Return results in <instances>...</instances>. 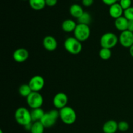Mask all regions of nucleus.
<instances>
[{"instance_id":"nucleus-1","label":"nucleus","mask_w":133,"mask_h":133,"mask_svg":"<svg viewBox=\"0 0 133 133\" xmlns=\"http://www.w3.org/2000/svg\"><path fill=\"white\" fill-rule=\"evenodd\" d=\"M14 118L18 124L23 127H25L32 122L31 111L25 107H19L17 109L14 113Z\"/></svg>"},{"instance_id":"nucleus-2","label":"nucleus","mask_w":133,"mask_h":133,"mask_svg":"<svg viewBox=\"0 0 133 133\" xmlns=\"http://www.w3.org/2000/svg\"><path fill=\"white\" fill-rule=\"evenodd\" d=\"M59 118L65 124L72 125L76 121L77 114L73 108L66 106L60 109Z\"/></svg>"},{"instance_id":"nucleus-3","label":"nucleus","mask_w":133,"mask_h":133,"mask_svg":"<svg viewBox=\"0 0 133 133\" xmlns=\"http://www.w3.org/2000/svg\"><path fill=\"white\" fill-rule=\"evenodd\" d=\"M64 48L69 53L72 55H77L81 52L83 46L81 42L75 37H68L64 41Z\"/></svg>"},{"instance_id":"nucleus-4","label":"nucleus","mask_w":133,"mask_h":133,"mask_svg":"<svg viewBox=\"0 0 133 133\" xmlns=\"http://www.w3.org/2000/svg\"><path fill=\"white\" fill-rule=\"evenodd\" d=\"M119 42V38L116 34L109 32L103 34L100 38V45L101 48L111 49L116 45Z\"/></svg>"},{"instance_id":"nucleus-5","label":"nucleus","mask_w":133,"mask_h":133,"mask_svg":"<svg viewBox=\"0 0 133 133\" xmlns=\"http://www.w3.org/2000/svg\"><path fill=\"white\" fill-rule=\"evenodd\" d=\"M59 118V111L57 110H51L48 112H45L44 116L40 120L45 128L51 127L55 124L56 122Z\"/></svg>"},{"instance_id":"nucleus-6","label":"nucleus","mask_w":133,"mask_h":133,"mask_svg":"<svg viewBox=\"0 0 133 133\" xmlns=\"http://www.w3.org/2000/svg\"><path fill=\"white\" fill-rule=\"evenodd\" d=\"M74 37L83 42L88 40L90 35V29L87 25L78 23L74 32Z\"/></svg>"},{"instance_id":"nucleus-7","label":"nucleus","mask_w":133,"mask_h":133,"mask_svg":"<svg viewBox=\"0 0 133 133\" xmlns=\"http://www.w3.org/2000/svg\"><path fill=\"white\" fill-rule=\"evenodd\" d=\"M28 106L32 109L41 108L44 103V98L42 94L37 92H32L26 98Z\"/></svg>"},{"instance_id":"nucleus-8","label":"nucleus","mask_w":133,"mask_h":133,"mask_svg":"<svg viewBox=\"0 0 133 133\" xmlns=\"http://www.w3.org/2000/svg\"><path fill=\"white\" fill-rule=\"evenodd\" d=\"M45 81L40 75H35L30 79L29 85L32 92H39L44 88Z\"/></svg>"},{"instance_id":"nucleus-9","label":"nucleus","mask_w":133,"mask_h":133,"mask_svg":"<svg viewBox=\"0 0 133 133\" xmlns=\"http://www.w3.org/2000/svg\"><path fill=\"white\" fill-rule=\"evenodd\" d=\"M119 42L123 48H130L133 45V32L128 30L121 32Z\"/></svg>"},{"instance_id":"nucleus-10","label":"nucleus","mask_w":133,"mask_h":133,"mask_svg":"<svg viewBox=\"0 0 133 133\" xmlns=\"http://www.w3.org/2000/svg\"><path fill=\"white\" fill-rule=\"evenodd\" d=\"M68 102V97L63 92L57 93L53 99V103L56 109H61L67 106Z\"/></svg>"},{"instance_id":"nucleus-11","label":"nucleus","mask_w":133,"mask_h":133,"mask_svg":"<svg viewBox=\"0 0 133 133\" xmlns=\"http://www.w3.org/2000/svg\"><path fill=\"white\" fill-rule=\"evenodd\" d=\"M13 59L17 62H23L29 58V52L25 48H19L16 49L12 55Z\"/></svg>"},{"instance_id":"nucleus-12","label":"nucleus","mask_w":133,"mask_h":133,"mask_svg":"<svg viewBox=\"0 0 133 133\" xmlns=\"http://www.w3.org/2000/svg\"><path fill=\"white\" fill-rule=\"evenodd\" d=\"M43 45L46 50L49 51H53L57 49L58 43L53 36L48 35L43 40Z\"/></svg>"},{"instance_id":"nucleus-13","label":"nucleus","mask_w":133,"mask_h":133,"mask_svg":"<svg viewBox=\"0 0 133 133\" xmlns=\"http://www.w3.org/2000/svg\"><path fill=\"white\" fill-rule=\"evenodd\" d=\"M123 12H124V10L122 9L119 3H116L109 7V14L112 18L115 19L122 16Z\"/></svg>"},{"instance_id":"nucleus-14","label":"nucleus","mask_w":133,"mask_h":133,"mask_svg":"<svg viewBox=\"0 0 133 133\" xmlns=\"http://www.w3.org/2000/svg\"><path fill=\"white\" fill-rule=\"evenodd\" d=\"M118 130V123L112 119L105 122L103 126V131L104 133H116Z\"/></svg>"},{"instance_id":"nucleus-15","label":"nucleus","mask_w":133,"mask_h":133,"mask_svg":"<svg viewBox=\"0 0 133 133\" xmlns=\"http://www.w3.org/2000/svg\"><path fill=\"white\" fill-rule=\"evenodd\" d=\"M129 20L124 16H121L119 18H117L114 21V25L118 31L123 32V31H127V27H128Z\"/></svg>"},{"instance_id":"nucleus-16","label":"nucleus","mask_w":133,"mask_h":133,"mask_svg":"<svg viewBox=\"0 0 133 133\" xmlns=\"http://www.w3.org/2000/svg\"><path fill=\"white\" fill-rule=\"evenodd\" d=\"M77 25V24H76L73 19H65L62 23V29L66 32H72L75 31Z\"/></svg>"},{"instance_id":"nucleus-17","label":"nucleus","mask_w":133,"mask_h":133,"mask_svg":"<svg viewBox=\"0 0 133 133\" xmlns=\"http://www.w3.org/2000/svg\"><path fill=\"white\" fill-rule=\"evenodd\" d=\"M70 13L74 18L79 19L84 13L83 7L78 4H73L70 8Z\"/></svg>"},{"instance_id":"nucleus-18","label":"nucleus","mask_w":133,"mask_h":133,"mask_svg":"<svg viewBox=\"0 0 133 133\" xmlns=\"http://www.w3.org/2000/svg\"><path fill=\"white\" fill-rule=\"evenodd\" d=\"M44 110L41 108H38V109H32L31 111V118H32V122H40L42 117L44 116Z\"/></svg>"},{"instance_id":"nucleus-19","label":"nucleus","mask_w":133,"mask_h":133,"mask_svg":"<svg viewBox=\"0 0 133 133\" xmlns=\"http://www.w3.org/2000/svg\"><path fill=\"white\" fill-rule=\"evenodd\" d=\"M29 4L32 9L35 10H40L46 5L45 0H29Z\"/></svg>"},{"instance_id":"nucleus-20","label":"nucleus","mask_w":133,"mask_h":133,"mask_svg":"<svg viewBox=\"0 0 133 133\" xmlns=\"http://www.w3.org/2000/svg\"><path fill=\"white\" fill-rule=\"evenodd\" d=\"M44 126L40 122H35L32 124L31 129L30 131L31 133H44Z\"/></svg>"},{"instance_id":"nucleus-21","label":"nucleus","mask_w":133,"mask_h":133,"mask_svg":"<svg viewBox=\"0 0 133 133\" xmlns=\"http://www.w3.org/2000/svg\"><path fill=\"white\" fill-rule=\"evenodd\" d=\"M19 94L23 97H25L27 98L31 94V92H32L31 90V88H30L29 85V84H22L19 87Z\"/></svg>"},{"instance_id":"nucleus-22","label":"nucleus","mask_w":133,"mask_h":133,"mask_svg":"<svg viewBox=\"0 0 133 133\" xmlns=\"http://www.w3.org/2000/svg\"><path fill=\"white\" fill-rule=\"evenodd\" d=\"M77 19L79 23L88 25L91 23V22H92V16L90 14V13L87 12H84V13L82 14L81 16Z\"/></svg>"},{"instance_id":"nucleus-23","label":"nucleus","mask_w":133,"mask_h":133,"mask_svg":"<svg viewBox=\"0 0 133 133\" xmlns=\"http://www.w3.org/2000/svg\"><path fill=\"white\" fill-rule=\"evenodd\" d=\"M99 55V57L101 59L104 60V61H107V60H109L111 57L112 52L110 49L101 48L100 49Z\"/></svg>"},{"instance_id":"nucleus-24","label":"nucleus","mask_w":133,"mask_h":133,"mask_svg":"<svg viewBox=\"0 0 133 133\" xmlns=\"http://www.w3.org/2000/svg\"><path fill=\"white\" fill-rule=\"evenodd\" d=\"M123 16L127 18L129 21H133V6L124 10Z\"/></svg>"},{"instance_id":"nucleus-25","label":"nucleus","mask_w":133,"mask_h":133,"mask_svg":"<svg viewBox=\"0 0 133 133\" xmlns=\"http://www.w3.org/2000/svg\"><path fill=\"white\" fill-rule=\"evenodd\" d=\"M129 129V125L127 122L122 121L118 123V130L121 132H126Z\"/></svg>"},{"instance_id":"nucleus-26","label":"nucleus","mask_w":133,"mask_h":133,"mask_svg":"<svg viewBox=\"0 0 133 133\" xmlns=\"http://www.w3.org/2000/svg\"><path fill=\"white\" fill-rule=\"evenodd\" d=\"M119 3L122 9L125 10L131 7V4H132V0H119Z\"/></svg>"},{"instance_id":"nucleus-27","label":"nucleus","mask_w":133,"mask_h":133,"mask_svg":"<svg viewBox=\"0 0 133 133\" xmlns=\"http://www.w3.org/2000/svg\"><path fill=\"white\" fill-rule=\"evenodd\" d=\"M81 1L83 6L86 7H89L92 6V4L94 3V0H81Z\"/></svg>"},{"instance_id":"nucleus-28","label":"nucleus","mask_w":133,"mask_h":133,"mask_svg":"<svg viewBox=\"0 0 133 133\" xmlns=\"http://www.w3.org/2000/svg\"><path fill=\"white\" fill-rule=\"evenodd\" d=\"M57 1L58 0H45V3H46L47 6L52 7L57 5Z\"/></svg>"},{"instance_id":"nucleus-29","label":"nucleus","mask_w":133,"mask_h":133,"mask_svg":"<svg viewBox=\"0 0 133 133\" xmlns=\"http://www.w3.org/2000/svg\"><path fill=\"white\" fill-rule=\"evenodd\" d=\"M119 1V0H102L103 3L108 5V6H111V5H114V4L116 3H118Z\"/></svg>"},{"instance_id":"nucleus-30","label":"nucleus","mask_w":133,"mask_h":133,"mask_svg":"<svg viewBox=\"0 0 133 133\" xmlns=\"http://www.w3.org/2000/svg\"><path fill=\"white\" fill-rule=\"evenodd\" d=\"M127 30L133 32V21H129Z\"/></svg>"},{"instance_id":"nucleus-31","label":"nucleus","mask_w":133,"mask_h":133,"mask_svg":"<svg viewBox=\"0 0 133 133\" xmlns=\"http://www.w3.org/2000/svg\"><path fill=\"white\" fill-rule=\"evenodd\" d=\"M129 53L130 55H131V57H133V45L129 48Z\"/></svg>"},{"instance_id":"nucleus-32","label":"nucleus","mask_w":133,"mask_h":133,"mask_svg":"<svg viewBox=\"0 0 133 133\" xmlns=\"http://www.w3.org/2000/svg\"><path fill=\"white\" fill-rule=\"evenodd\" d=\"M0 133H3V131H2V130H1V131H0Z\"/></svg>"},{"instance_id":"nucleus-33","label":"nucleus","mask_w":133,"mask_h":133,"mask_svg":"<svg viewBox=\"0 0 133 133\" xmlns=\"http://www.w3.org/2000/svg\"><path fill=\"white\" fill-rule=\"evenodd\" d=\"M23 1H25V0H23Z\"/></svg>"}]
</instances>
